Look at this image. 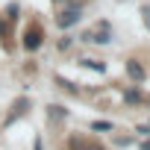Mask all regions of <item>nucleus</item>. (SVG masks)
Returning a JSON list of instances; mask_svg holds the SVG:
<instances>
[{"label": "nucleus", "mask_w": 150, "mask_h": 150, "mask_svg": "<svg viewBox=\"0 0 150 150\" xmlns=\"http://www.w3.org/2000/svg\"><path fill=\"white\" fill-rule=\"evenodd\" d=\"M127 71H129V77H132V80H138V83L144 80V68H141V65H138L135 59H132V62L127 65Z\"/></svg>", "instance_id": "39448f33"}, {"label": "nucleus", "mask_w": 150, "mask_h": 150, "mask_svg": "<svg viewBox=\"0 0 150 150\" xmlns=\"http://www.w3.org/2000/svg\"><path fill=\"white\" fill-rule=\"evenodd\" d=\"M3 33H6V24H3V21H0V35H3Z\"/></svg>", "instance_id": "9b49d317"}, {"label": "nucleus", "mask_w": 150, "mask_h": 150, "mask_svg": "<svg viewBox=\"0 0 150 150\" xmlns=\"http://www.w3.org/2000/svg\"><path fill=\"white\" fill-rule=\"evenodd\" d=\"M35 150H44V144H41V138H35Z\"/></svg>", "instance_id": "1a4fd4ad"}, {"label": "nucleus", "mask_w": 150, "mask_h": 150, "mask_svg": "<svg viewBox=\"0 0 150 150\" xmlns=\"http://www.w3.org/2000/svg\"><path fill=\"white\" fill-rule=\"evenodd\" d=\"M77 21H80V9H77V6H68V9H62V12L56 15V24H59L62 30H68L71 24H77Z\"/></svg>", "instance_id": "f03ea898"}, {"label": "nucleus", "mask_w": 150, "mask_h": 150, "mask_svg": "<svg viewBox=\"0 0 150 150\" xmlns=\"http://www.w3.org/2000/svg\"><path fill=\"white\" fill-rule=\"evenodd\" d=\"M91 41H97V44H106L109 41V24L103 21V24H97V35H88Z\"/></svg>", "instance_id": "7ed1b4c3"}, {"label": "nucleus", "mask_w": 150, "mask_h": 150, "mask_svg": "<svg viewBox=\"0 0 150 150\" xmlns=\"http://www.w3.org/2000/svg\"><path fill=\"white\" fill-rule=\"evenodd\" d=\"M124 97H127V103H138V91H127Z\"/></svg>", "instance_id": "6e6552de"}, {"label": "nucleus", "mask_w": 150, "mask_h": 150, "mask_svg": "<svg viewBox=\"0 0 150 150\" xmlns=\"http://www.w3.org/2000/svg\"><path fill=\"white\" fill-rule=\"evenodd\" d=\"M62 115H68L62 106H50V118H62Z\"/></svg>", "instance_id": "0eeeda50"}, {"label": "nucleus", "mask_w": 150, "mask_h": 150, "mask_svg": "<svg viewBox=\"0 0 150 150\" xmlns=\"http://www.w3.org/2000/svg\"><path fill=\"white\" fill-rule=\"evenodd\" d=\"M41 38H44V30H41L38 24H30V30L24 33V47H27V50H38Z\"/></svg>", "instance_id": "f257e3e1"}, {"label": "nucleus", "mask_w": 150, "mask_h": 150, "mask_svg": "<svg viewBox=\"0 0 150 150\" xmlns=\"http://www.w3.org/2000/svg\"><path fill=\"white\" fill-rule=\"evenodd\" d=\"M27 109H30V100H27V97L15 100V106H12V115H9V121H12V118H18V115H24Z\"/></svg>", "instance_id": "20e7f679"}, {"label": "nucleus", "mask_w": 150, "mask_h": 150, "mask_svg": "<svg viewBox=\"0 0 150 150\" xmlns=\"http://www.w3.org/2000/svg\"><path fill=\"white\" fill-rule=\"evenodd\" d=\"M141 150H150V138H147V141H144V144H141Z\"/></svg>", "instance_id": "9d476101"}, {"label": "nucleus", "mask_w": 150, "mask_h": 150, "mask_svg": "<svg viewBox=\"0 0 150 150\" xmlns=\"http://www.w3.org/2000/svg\"><path fill=\"white\" fill-rule=\"evenodd\" d=\"M91 129H94V132H109V129H112V121H94Z\"/></svg>", "instance_id": "423d86ee"}]
</instances>
